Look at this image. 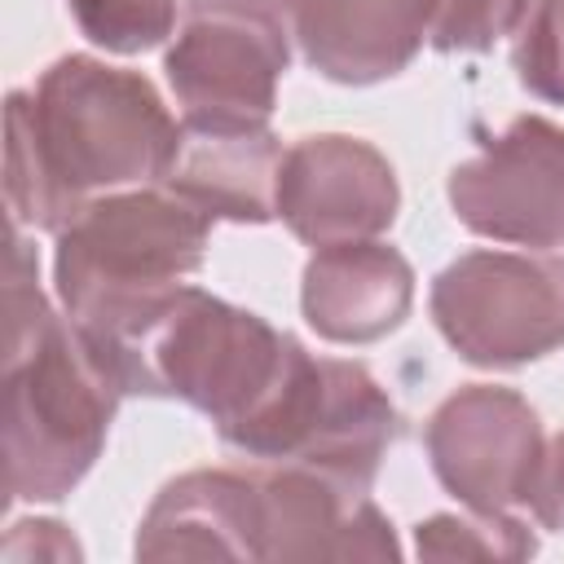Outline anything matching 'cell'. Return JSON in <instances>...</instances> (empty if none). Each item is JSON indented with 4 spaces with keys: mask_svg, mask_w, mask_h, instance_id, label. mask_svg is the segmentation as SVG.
Instances as JSON below:
<instances>
[{
    "mask_svg": "<svg viewBox=\"0 0 564 564\" xmlns=\"http://www.w3.org/2000/svg\"><path fill=\"white\" fill-rule=\"evenodd\" d=\"M454 216L494 242L564 247V128L542 115L511 119L480 154L449 172Z\"/></svg>",
    "mask_w": 564,
    "mask_h": 564,
    "instance_id": "ba28073f",
    "label": "cell"
},
{
    "mask_svg": "<svg viewBox=\"0 0 564 564\" xmlns=\"http://www.w3.org/2000/svg\"><path fill=\"white\" fill-rule=\"evenodd\" d=\"M436 480L467 511H507L524 502L538 458L546 449L533 405L494 383L449 392L423 427Z\"/></svg>",
    "mask_w": 564,
    "mask_h": 564,
    "instance_id": "9c48e42d",
    "label": "cell"
},
{
    "mask_svg": "<svg viewBox=\"0 0 564 564\" xmlns=\"http://www.w3.org/2000/svg\"><path fill=\"white\" fill-rule=\"evenodd\" d=\"M291 22L260 0H185V22L163 57L189 128H269L278 79L291 62Z\"/></svg>",
    "mask_w": 564,
    "mask_h": 564,
    "instance_id": "8992f818",
    "label": "cell"
},
{
    "mask_svg": "<svg viewBox=\"0 0 564 564\" xmlns=\"http://www.w3.org/2000/svg\"><path fill=\"white\" fill-rule=\"evenodd\" d=\"M524 502H529V511H533V520H538L542 529L564 533V432L546 441Z\"/></svg>",
    "mask_w": 564,
    "mask_h": 564,
    "instance_id": "ffe728a7",
    "label": "cell"
},
{
    "mask_svg": "<svg viewBox=\"0 0 564 564\" xmlns=\"http://www.w3.org/2000/svg\"><path fill=\"white\" fill-rule=\"evenodd\" d=\"M137 560H260V471L198 467L159 489Z\"/></svg>",
    "mask_w": 564,
    "mask_h": 564,
    "instance_id": "7c38bea8",
    "label": "cell"
},
{
    "mask_svg": "<svg viewBox=\"0 0 564 564\" xmlns=\"http://www.w3.org/2000/svg\"><path fill=\"white\" fill-rule=\"evenodd\" d=\"M123 388L88 335L53 313L31 247L9 238L4 273V485L18 502L66 498L101 458Z\"/></svg>",
    "mask_w": 564,
    "mask_h": 564,
    "instance_id": "7a4b0ae2",
    "label": "cell"
},
{
    "mask_svg": "<svg viewBox=\"0 0 564 564\" xmlns=\"http://www.w3.org/2000/svg\"><path fill=\"white\" fill-rule=\"evenodd\" d=\"M88 344L123 397H176L225 436L273 392L300 339L198 286H176L150 313L106 339L88 335Z\"/></svg>",
    "mask_w": 564,
    "mask_h": 564,
    "instance_id": "3957f363",
    "label": "cell"
},
{
    "mask_svg": "<svg viewBox=\"0 0 564 564\" xmlns=\"http://www.w3.org/2000/svg\"><path fill=\"white\" fill-rule=\"evenodd\" d=\"M176 145L181 123L145 75L88 53L57 57L31 93H9V212L62 234L93 194L163 181Z\"/></svg>",
    "mask_w": 564,
    "mask_h": 564,
    "instance_id": "6da1fadb",
    "label": "cell"
},
{
    "mask_svg": "<svg viewBox=\"0 0 564 564\" xmlns=\"http://www.w3.org/2000/svg\"><path fill=\"white\" fill-rule=\"evenodd\" d=\"M304 62L335 84L401 75L427 40L423 0H300L291 18Z\"/></svg>",
    "mask_w": 564,
    "mask_h": 564,
    "instance_id": "5bb4252c",
    "label": "cell"
},
{
    "mask_svg": "<svg viewBox=\"0 0 564 564\" xmlns=\"http://www.w3.org/2000/svg\"><path fill=\"white\" fill-rule=\"evenodd\" d=\"M388 516L344 480L273 463L260 467V560H392Z\"/></svg>",
    "mask_w": 564,
    "mask_h": 564,
    "instance_id": "8fae6325",
    "label": "cell"
},
{
    "mask_svg": "<svg viewBox=\"0 0 564 564\" xmlns=\"http://www.w3.org/2000/svg\"><path fill=\"white\" fill-rule=\"evenodd\" d=\"M282 154L286 150L269 128L216 132V128L181 123V145L159 185L212 220L264 225L278 216Z\"/></svg>",
    "mask_w": 564,
    "mask_h": 564,
    "instance_id": "9a60e30c",
    "label": "cell"
},
{
    "mask_svg": "<svg viewBox=\"0 0 564 564\" xmlns=\"http://www.w3.org/2000/svg\"><path fill=\"white\" fill-rule=\"evenodd\" d=\"M397 436V405L361 361L313 357L295 344L273 392L220 441L251 458L300 463L370 494Z\"/></svg>",
    "mask_w": 564,
    "mask_h": 564,
    "instance_id": "5b68a950",
    "label": "cell"
},
{
    "mask_svg": "<svg viewBox=\"0 0 564 564\" xmlns=\"http://www.w3.org/2000/svg\"><path fill=\"white\" fill-rule=\"evenodd\" d=\"M432 322L471 366H529L564 348V256L467 251L436 273Z\"/></svg>",
    "mask_w": 564,
    "mask_h": 564,
    "instance_id": "52a82bcc",
    "label": "cell"
},
{
    "mask_svg": "<svg viewBox=\"0 0 564 564\" xmlns=\"http://www.w3.org/2000/svg\"><path fill=\"white\" fill-rule=\"evenodd\" d=\"M212 216L172 189L101 194L57 234L53 282L66 317L106 339L150 313L203 264Z\"/></svg>",
    "mask_w": 564,
    "mask_h": 564,
    "instance_id": "277c9868",
    "label": "cell"
},
{
    "mask_svg": "<svg viewBox=\"0 0 564 564\" xmlns=\"http://www.w3.org/2000/svg\"><path fill=\"white\" fill-rule=\"evenodd\" d=\"M84 40L106 53H145L176 26V0H66Z\"/></svg>",
    "mask_w": 564,
    "mask_h": 564,
    "instance_id": "ac0fdd59",
    "label": "cell"
},
{
    "mask_svg": "<svg viewBox=\"0 0 564 564\" xmlns=\"http://www.w3.org/2000/svg\"><path fill=\"white\" fill-rule=\"evenodd\" d=\"M304 322L330 344H375L392 335L414 304L410 260L375 238L317 247L300 286Z\"/></svg>",
    "mask_w": 564,
    "mask_h": 564,
    "instance_id": "4fadbf2b",
    "label": "cell"
},
{
    "mask_svg": "<svg viewBox=\"0 0 564 564\" xmlns=\"http://www.w3.org/2000/svg\"><path fill=\"white\" fill-rule=\"evenodd\" d=\"M397 172L361 137L317 132L282 154L278 216L308 247L375 238L397 220Z\"/></svg>",
    "mask_w": 564,
    "mask_h": 564,
    "instance_id": "30bf717a",
    "label": "cell"
},
{
    "mask_svg": "<svg viewBox=\"0 0 564 564\" xmlns=\"http://www.w3.org/2000/svg\"><path fill=\"white\" fill-rule=\"evenodd\" d=\"M427 44L436 53H485L511 35L524 0H423Z\"/></svg>",
    "mask_w": 564,
    "mask_h": 564,
    "instance_id": "d6986e66",
    "label": "cell"
},
{
    "mask_svg": "<svg viewBox=\"0 0 564 564\" xmlns=\"http://www.w3.org/2000/svg\"><path fill=\"white\" fill-rule=\"evenodd\" d=\"M260 4H269V9H278V13H282V18L291 22V18H295V4H300V0H260Z\"/></svg>",
    "mask_w": 564,
    "mask_h": 564,
    "instance_id": "44dd1931",
    "label": "cell"
},
{
    "mask_svg": "<svg viewBox=\"0 0 564 564\" xmlns=\"http://www.w3.org/2000/svg\"><path fill=\"white\" fill-rule=\"evenodd\" d=\"M414 551L423 560H529L538 538L524 520L507 511H471V516H432L414 529Z\"/></svg>",
    "mask_w": 564,
    "mask_h": 564,
    "instance_id": "2e32d148",
    "label": "cell"
},
{
    "mask_svg": "<svg viewBox=\"0 0 564 564\" xmlns=\"http://www.w3.org/2000/svg\"><path fill=\"white\" fill-rule=\"evenodd\" d=\"M511 35L516 79L533 97L564 106V0H524Z\"/></svg>",
    "mask_w": 564,
    "mask_h": 564,
    "instance_id": "e0dca14e",
    "label": "cell"
}]
</instances>
